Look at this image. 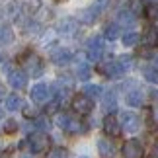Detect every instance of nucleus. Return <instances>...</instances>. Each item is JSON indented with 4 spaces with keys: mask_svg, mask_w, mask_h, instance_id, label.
<instances>
[{
    "mask_svg": "<svg viewBox=\"0 0 158 158\" xmlns=\"http://www.w3.org/2000/svg\"><path fill=\"white\" fill-rule=\"evenodd\" d=\"M139 41V33L137 31H127L125 35H123V45L125 47H133Z\"/></svg>",
    "mask_w": 158,
    "mask_h": 158,
    "instance_id": "nucleus-28",
    "label": "nucleus"
},
{
    "mask_svg": "<svg viewBox=\"0 0 158 158\" xmlns=\"http://www.w3.org/2000/svg\"><path fill=\"white\" fill-rule=\"evenodd\" d=\"M8 82H10V86L12 88H26V84H27V74H26V70H10L8 72Z\"/></svg>",
    "mask_w": 158,
    "mask_h": 158,
    "instance_id": "nucleus-10",
    "label": "nucleus"
},
{
    "mask_svg": "<svg viewBox=\"0 0 158 158\" xmlns=\"http://www.w3.org/2000/svg\"><path fill=\"white\" fill-rule=\"evenodd\" d=\"M55 123H57L63 131L66 133H72V135H78V133H84V127L80 123V119H76V117H72V115L69 113H59L57 117H55Z\"/></svg>",
    "mask_w": 158,
    "mask_h": 158,
    "instance_id": "nucleus-2",
    "label": "nucleus"
},
{
    "mask_svg": "<svg viewBox=\"0 0 158 158\" xmlns=\"http://www.w3.org/2000/svg\"><path fill=\"white\" fill-rule=\"evenodd\" d=\"M135 14H133L131 10H121L119 14H117V22H119V26H133L135 23Z\"/></svg>",
    "mask_w": 158,
    "mask_h": 158,
    "instance_id": "nucleus-19",
    "label": "nucleus"
},
{
    "mask_svg": "<svg viewBox=\"0 0 158 158\" xmlns=\"http://www.w3.org/2000/svg\"><path fill=\"white\" fill-rule=\"evenodd\" d=\"M143 74H144V78H147L150 84H158V70H156V69H152V66H147V69L143 70Z\"/></svg>",
    "mask_w": 158,
    "mask_h": 158,
    "instance_id": "nucleus-24",
    "label": "nucleus"
},
{
    "mask_svg": "<svg viewBox=\"0 0 158 158\" xmlns=\"http://www.w3.org/2000/svg\"><path fill=\"white\" fill-rule=\"evenodd\" d=\"M49 144L51 141L45 133H31L27 137V147L31 148V152H43V150L49 148Z\"/></svg>",
    "mask_w": 158,
    "mask_h": 158,
    "instance_id": "nucleus-4",
    "label": "nucleus"
},
{
    "mask_svg": "<svg viewBox=\"0 0 158 158\" xmlns=\"http://www.w3.org/2000/svg\"><path fill=\"white\" fill-rule=\"evenodd\" d=\"M72 109L80 115H86L94 109V102H92V98H88L86 94H78V96L72 98Z\"/></svg>",
    "mask_w": 158,
    "mask_h": 158,
    "instance_id": "nucleus-5",
    "label": "nucleus"
},
{
    "mask_svg": "<svg viewBox=\"0 0 158 158\" xmlns=\"http://www.w3.org/2000/svg\"><path fill=\"white\" fill-rule=\"evenodd\" d=\"M22 98L18 94H12V96H8V98H6V109H8V111H18V109L22 107Z\"/></svg>",
    "mask_w": 158,
    "mask_h": 158,
    "instance_id": "nucleus-20",
    "label": "nucleus"
},
{
    "mask_svg": "<svg viewBox=\"0 0 158 158\" xmlns=\"http://www.w3.org/2000/svg\"><path fill=\"white\" fill-rule=\"evenodd\" d=\"M20 158H31V156H26V154H23V156H20Z\"/></svg>",
    "mask_w": 158,
    "mask_h": 158,
    "instance_id": "nucleus-36",
    "label": "nucleus"
},
{
    "mask_svg": "<svg viewBox=\"0 0 158 158\" xmlns=\"http://www.w3.org/2000/svg\"><path fill=\"white\" fill-rule=\"evenodd\" d=\"M51 60L55 64H59V66H64V64H69L72 60V53L69 49H57L51 55Z\"/></svg>",
    "mask_w": 158,
    "mask_h": 158,
    "instance_id": "nucleus-15",
    "label": "nucleus"
},
{
    "mask_svg": "<svg viewBox=\"0 0 158 158\" xmlns=\"http://www.w3.org/2000/svg\"><path fill=\"white\" fill-rule=\"evenodd\" d=\"M47 158H69V150L63 148V147L51 148L49 152H47Z\"/></svg>",
    "mask_w": 158,
    "mask_h": 158,
    "instance_id": "nucleus-27",
    "label": "nucleus"
},
{
    "mask_svg": "<svg viewBox=\"0 0 158 158\" xmlns=\"http://www.w3.org/2000/svg\"><path fill=\"white\" fill-rule=\"evenodd\" d=\"M104 37L106 39H117L119 37V23H107L104 29Z\"/></svg>",
    "mask_w": 158,
    "mask_h": 158,
    "instance_id": "nucleus-23",
    "label": "nucleus"
},
{
    "mask_svg": "<svg viewBox=\"0 0 158 158\" xmlns=\"http://www.w3.org/2000/svg\"><path fill=\"white\" fill-rule=\"evenodd\" d=\"M47 98H49V86L47 84H35L31 88V100L35 104H43Z\"/></svg>",
    "mask_w": 158,
    "mask_h": 158,
    "instance_id": "nucleus-13",
    "label": "nucleus"
},
{
    "mask_svg": "<svg viewBox=\"0 0 158 158\" xmlns=\"http://www.w3.org/2000/svg\"><path fill=\"white\" fill-rule=\"evenodd\" d=\"M23 115H26L27 119H35V111L31 107H23Z\"/></svg>",
    "mask_w": 158,
    "mask_h": 158,
    "instance_id": "nucleus-31",
    "label": "nucleus"
},
{
    "mask_svg": "<svg viewBox=\"0 0 158 158\" xmlns=\"http://www.w3.org/2000/svg\"><path fill=\"white\" fill-rule=\"evenodd\" d=\"M115 104H117L115 92H113V90H106L104 96H102V106H104V109H106V111H113Z\"/></svg>",
    "mask_w": 158,
    "mask_h": 158,
    "instance_id": "nucleus-17",
    "label": "nucleus"
},
{
    "mask_svg": "<svg viewBox=\"0 0 158 158\" xmlns=\"http://www.w3.org/2000/svg\"><path fill=\"white\" fill-rule=\"evenodd\" d=\"M154 150L158 152V139H156V143H154Z\"/></svg>",
    "mask_w": 158,
    "mask_h": 158,
    "instance_id": "nucleus-35",
    "label": "nucleus"
},
{
    "mask_svg": "<svg viewBox=\"0 0 158 158\" xmlns=\"http://www.w3.org/2000/svg\"><path fill=\"white\" fill-rule=\"evenodd\" d=\"M154 119H156V121H158V106H156V107H154Z\"/></svg>",
    "mask_w": 158,
    "mask_h": 158,
    "instance_id": "nucleus-34",
    "label": "nucleus"
},
{
    "mask_svg": "<svg viewBox=\"0 0 158 158\" xmlns=\"http://www.w3.org/2000/svg\"><path fill=\"white\" fill-rule=\"evenodd\" d=\"M84 94H86L88 98H98V96H102V88L96 86V84H86V86H84Z\"/></svg>",
    "mask_w": 158,
    "mask_h": 158,
    "instance_id": "nucleus-25",
    "label": "nucleus"
},
{
    "mask_svg": "<svg viewBox=\"0 0 158 158\" xmlns=\"http://www.w3.org/2000/svg\"><path fill=\"white\" fill-rule=\"evenodd\" d=\"M129 10H131L135 16H141L143 12H144V4H143V0H129Z\"/></svg>",
    "mask_w": 158,
    "mask_h": 158,
    "instance_id": "nucleus-26",
    "label": "nucleus"
},
{
    "mask_svg": "<svg viewBox=\"0 0 158 158\" xmlns=\"http://www.w3.org/2000/svg\"><path fill=\"white\" fill-rule=\"evenodd\" d=\"M100 14H102V12H100V10L92 4L90 8L80 10V14H78V20H80L82 23H94L96 20H98V16H100Z\"/></svg>",
    "mask_w": 158,
    "mask_h": 158,
    "instance_id": "nucleus-14",
    "label": "nucleus"
},
{
    "mask_svg": "<svg viewBox=\"0 0 158 158\" xmlns=\"http://www.w3.org/2000/svg\"><path fill=\"white\" fill-rule=\"evenodd\" d=\"M57 31L60 35H64V37H72V35L78 31V23H76V20H72V18H64L57 26Z\"/></svg>",
    "mask_w": 158,
    "mask_h": 158,
    "instance_id": "nucleus-9",
    "label": "nucleus"
},
{
    "mask_svg": "<svg viewBox=\"0 0 158 158\" xmlns=\"http://www.w3.org/2000/svg\"><path fill=\"white\" fill-rule=\"evenodd\" d=\"M23 69L26 72H29L31 76H41L43 74V63H41V59L37 55L29 53L27 57H23Z\"/></svg>",
    "mask_w": 158,
    "mask_h": 158,
    "instance_id": "nucleus-6",
    "label": "nucleus"
},
{
    "mask_svg": "<svg viewBox=\"0 0 158 158\" xmlns=\"http://www.w3.org/2000/svg\"><path fill=\"white\" fill-rule=\"evenodd\" d=\"M104 55V39L102 37H92L88 39V47H86V57L90 60H100Z\"/></svg>",
    "mask_w": 158,
    "mask_h": 158,
    "instance_id": "nucleus-8",
    "label": "nucleus"
},
{
    "mask_svg": "<svg viewBox=\"0 0 158 158\" xmlns=\"http://www.w3.org/2000/svg\"><path fill=\"white\" fill-rule=\"evenodd\" d=\"M98 150H100L102 158H113L115 156V147L107 141V139H100L98 141Z\"/></svg>",
    "mask_w": 158,
    "mask_h": 158,
    "instance_id": "nucleus-16",
    "label": "nucleus"
},
{
    "mask_svg": "<svg viewBox=\"0 0 158 158\" xmlns=\"http://www.w3.org/2000/svg\"><path fill=\"white\" fill-rule=\"evenodd\" d=\"M90 66H88V63L86 60H78V64H76V76L80 78V80H88L90 78Z\"/></svg>",
    "mask_w": 158,
    "mask_h": 158,
    "instance_id": "nucleus-21",
    "label": "nucleus"
},
{
    "mask_svg": "<svg viewBox=\"0 0 158 158\" xmlns=\"http://www.w3.org/2000/svg\"><path fill=\"white\" fill-rule=\"evenodd\" d=\"M125 102H127V106H131V107H141V106H144V94L139 88H133L131 92H127Z\"/></svg>",
    "mask_w": 158,
    "mask_h": 158,
    "instance_id": "nucleus-12",
    "label": "nucleus"
},
{
    "mask_svg": "<svg viewBox=\"0 0 158 158\" xmlns=\"http://www.w3.org/2000/svg\"><path fill=\"white\" fill-rule=\"evenodd\" d=\"M4 96H6V88L0 84V98H4Z\"/></svg>",
    "mask_w": 158,
    "mask_h": 158,
    "instance_id": "nucleus-33",
    "label": "nucleus"
},
{
    "mask_svg": "<svg viewBox=\"0 0 158 158\" xmlns=\"http://www.w3.org/2000/svg\"><path fill=\"white\" fill-rule=\"evenodd\" d=\"M119 129H121V125H119V119L115 117V115H107V117H104V133L109 137H115V135H119Z\"/></svg>",
    "mask_w": 158,
    "mask_h": 158,
    "instance_id": "nucleus-11",
    "label": "nucleus"
},
{
    "mask_svg": "<svg viewBox=\"0 0 158 158\" xmlns=\"http://www.w3.org/2000/svg\"><path fill=\"white\" fill-rule=\"evenodd\" d=\"M0 117H2V111H0Z\"/></svg>",
    "mask_w": 158,
    "mask_h": 158,
    "instance_id": "nucleus-38",
    "label": "nucleus"
},
{
    "mask_svg": "<svg viewBox=\"0 0 158 158\" xmlns=\"http://www.w3.org/2000/svg\"><path fill=\"white\" fill-rule=\"evenodd\" d=\"M117 119H119L121 129L127 131V133H137L139 127H141V119H139V115H135L133 111H123Z\"/></svg>",
    "mask_w": 158,
    "mask_h": 158,
    "instance_id": "nucleus-3",
    "label": "nucleus"
},
{
    "mask_svg": "<svg viewBox=\"0 0 158 158\" xmlns=\"http://www.w3.org/2000/svg\"><path fill=\"white\" fill-rule=\"evenodd\" d=\"M78 158H88V156H78Z\"/></svg>",
    "mask_w": 158,
    "mask_h": 158,
    "instance_id": "nucleus-37",
    "label": "nucleus"
},
{
    "mask_svg": "<svg viewBox=\"0 0 158 158\" xmlns=\"http://www.w3.org/2000/svg\"><path fill=\"white\" fill-rule=\"evenodd\" d=\"M129 69H131V57H129V55H121L117 60L104 63L100 66V72L106 74L107 78H119V76H123Z\"/></svg>",
    "mask_w": 158,
    "mask_h": 158,
    "instance_id": "nucleus-1",
    "label": "nucleus"
},
{
    "mask_svg": "<svg viewBox=\"0 0 158 158\" xmlns=\"http://www.w3.org/2000/svg\"><path fill=\"white\" fill-rule=\"evenodd\" d=\"M12 156V150H0V158H10Z\"/></svg>",
    "mask_w": 158,
    "mask_h": 158,
    "instance_id": "nucleus-32",
    "label": "nucleus"
},
{
    "mask_svg": "<svg viewBox=\"0 0 158 158\" xmlns=\"http://www.w3.org/2000/svg\"><path fill=\"white\" fill-rule=\"evenodd\" d=\"M14 41V33L8 26H0V45H8Z\"/></svg>",
    "mask_w": 158,
    "mask_h": 158,
    "instance_id": "nucleus-22",
    "label": "nucleus"
},
{
    "mask_svg": "<svg viewBox=\"0 0 158 158\" xmlns=\"http://www.w3.org/2000/svg\"><path fill=\"white\" fill-rule=\"evenodd\" d=\"M16 131H18V121H16V119H6V121H4V133L14 135Z\"/></svg>",
    "mask_w": 158,
    "mask_h": 158,
    "instance_id": "nucleus-30",
    "label": "nucleus"
},
{
    "mask_svg": "<svg viewBox=\"0 0 158 158\" xmlns=\"http://www.w3.org/2000/svg\"><path fill=\"white\" fill-rule=\"evenodd\" d=\"M121 152H123L125 158H143L144 156V148L137 139H129V141H125Z\"/></svg>",
    "mask_w": 158,
    "mask_h": 158,
    "instance_id": "nucleus-7",
    "label": "nucleus"
},
{
    "mask_svg": "<svg viewBox=\"0 0 158 158\" xmlns=\"http://www.w3.org/2000/svg\"><path fill=\"white\" fill-rule=\"evenodd\" d=\"M144 14L148 16V20H158V4L150 2L144 6Z\"/></svg>",
    "mask_w": 158,
    "mask_h": 158,
    "instance_id": "nucleus-29",
    "label": "nucleus"
},
{
    "mask_svg": "<svg viewBox=\"0 0 158 158\" xmlns=\"http://www.w3.org/2000/svg\"><path fill=\"white\" fill-rule=\"evenodd\" d=\"M143 41L148 47H158V29L156 27H148L143 35Z\"/></svg>",
    "mask_w": 158,
    "mask_h": 158,
    "instance_id": "nucleus-18",
    "label": "nucleus"
}]
</instances>
